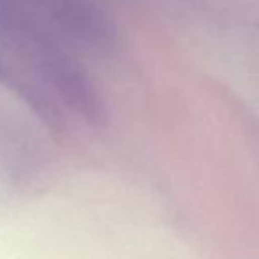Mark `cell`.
<instances>
[{"label":"cell","mask_w":259,"mask_h":259,"mask_svg":"<svg viewBox=\"0 0 259 259\" xmlns=\"http://www.w3.org/2000/svg\"><path fill=\"white\" fill-rule=\"evenodd\" d=\"M0 89L9 92L23 103L53 131H62L65 127L64 108L57 99L21 65L0 55Z\"/></svg>","instance_id":"3"},{"label":"cell","mask_w":259,"mask_h":259,"mask_svg":"<svg viewBox=\"0 0 259 259\" xmlns=\"http://www.w3.org/2000/svg\"><path fill=\"white\" fill-rule=\"evenodd\" d=\"M0 6L45 28L79 55H104L118 45L115 21L97 0H0Z\"/></svg>","instance_id":"2"},{"label":"cell","mask_w":259,"mask_h":259,"mask_svg":"<svg viewBox=\"0 0 259 259\" xmlns=\"http://www.w3.org/2000/svg\"><path fill=\"white\" fill-rule=\"evenodd\" d=\"M0 55L27 69L64 109L97 127L108 122V106L81 55L4 6Z\"/></svg>","instance_id":"1"}]
</instances>
